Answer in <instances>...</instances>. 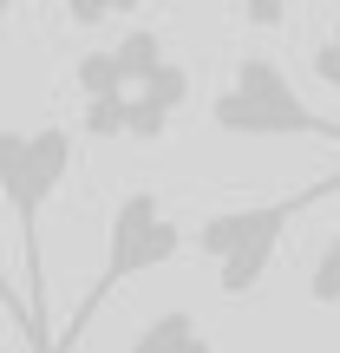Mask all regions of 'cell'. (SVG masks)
Segmentation results:
<instances>
[{"label":"cell","instance_id":"4","mask_svg":"<svg viewBox=\"0 0 340 353\" xmlns=\"http://www.w3.org/2000/svg\"><path fill=\"white\" fill-rule=\"evenodd\" d=\"M210 125L229 131V138H321V144H340V118L301 105V92L288 85L268 52H242L229 85L210 99Z\"/></svg>","mask_w":340,"mask_h":353},{"label":"cell","instance_id":"10","mask_svg":"<svg viewBox=\"0 0 340 353\" xmlns=\"http://www.w3.org/2000/svg\"><path fill=\"white\" fill-rule=\"evenodd\" d=\"M308 72H314L328 92H340V13H334V26H328V33L308 46Z\"/></svg>","mask_w":340,"mask_h":353},{"label":"cell","instance_id":"11","mask_svg":"<svg viewBox=\"0 0 340 353\" xmlns=\"http://www.w3.org/2000/svg\"><path fill=\"white\" fill-rule=\"evenodd\" d=\"M249 26H275L281 33V26H288V7H249Z\"/></svg>","mask_w":340,"mask_h":353},{"label":"cell","instance_id":"1","mask_svg":"<svg viewBox=\"0 0 340 353\" xmlns=\"http://www.w3.org/2000/svg\"><path fill=\"white\" fill-rule=\"evenodd\" d=\"M79 151V131L66 125H39V131H0V190H7V210L20 223V268H26V314H33L39 341L59 353V334L46 321V268H39V210L52 203V190L66 183Z\"/></svg>","mask_w":340,"mask_h":353},{"label":"cell","instance_id":"7","mask_svg":"<svg viewBox=\"0 0 340 353\" xmlns=\"http://www.w3.org/2000/svg\"><path fill=\"white\" fill-rule=\"evenodd\" d=\"M125 353H216L210 334H203V321L190 314V307H170V314H151L138 327V341Z\"/></svg>","mask_w":340,"mask_h":353},{"label":"cell","instance_id":"5","mask_svg":"<svg viewBox=\"0 0 340 353\" xmlns=\"http://www.w3.org/2000/svg\"><path fill=\"white\" fill-rule=\"evenodd\" d=\"M157 65H170L164 39L138 26V33H118L112 46L86 52V59L72 65V85L86 92V105H92V99H131V92H138L144 79L157 72Z\"/></svg>","mask_w":340,"mask_h":353},{"label":"cell","instance_id":"3","mask_svg":"<svg viewBox=\"0 0 340 353\" xmlns=\"http://www.w3.org/2000/svg\"><path fill=\"white\" fill-rule=\"evenodd\" d=\"M177 255H183V223L164 210V196H157V190H125V196L112 203V229H105V262H99V281L79 294L72 321H66V334H59V353H72L79 341H86V327L99 321V307L112 301L125 281L151 275V268L177 262Z\"/></svg>","mask_w":340,"mask_h":353},{"label":"cell","instance_id":"9","mask_svg":"<svg viewBox=\"0 0 340 353\" xmlns=\"http://www.w3.org/2000/svg\"><path fill=\"white\" fill-rule=\"evenodd\" d=\"M308 301L314 307H340V236L314 255V268H308Z\"/></svg>","mask_w":340,"mask_h":353},{"label":"cell","instance_id":"8","mask_svg":"<svg viewBox=\"0 0 340 353\" xmlns=\"http://www.w3.org/2000/svg\"><path fill=\"white\" fill-rule=\"evenodd\" d=\"M79 131L86 138H131V99H92L79 112Z\"/></svg>","mask_w":340,"mask_h":353},{"label":"cell","instance_id":"2","mask_svg":"<svg viewBox=\"0 0 340 353\" xmlns=\"http://www.w3.org/2000/svg\"><path fill=\"white\" fill-rule=\"evenodd\" d=\"M340 190V176H321V183H301L294 196H275V203H249V210H210L197 223V255L210 262L216 288L229 294V301H242V294H255L268 281V268H275V249L281 236L294 229V216L308 210V203H328Z\"/></svg>","mask_w":340,"mask_h":353},{"label":"cell","instance_id":"6","mask_svg":"<svg viewBox=\"0 0 340 353\" xmlns=\"http://www.w3.org/2000/svg\"><path fill=\"white\" fill-rule=\"evenodd\" d=\"M190 105V65H157L138 92H131V138H157L177 112Z\"/></svg>","mask_w":340,"mask_h":353}]
</instances>
